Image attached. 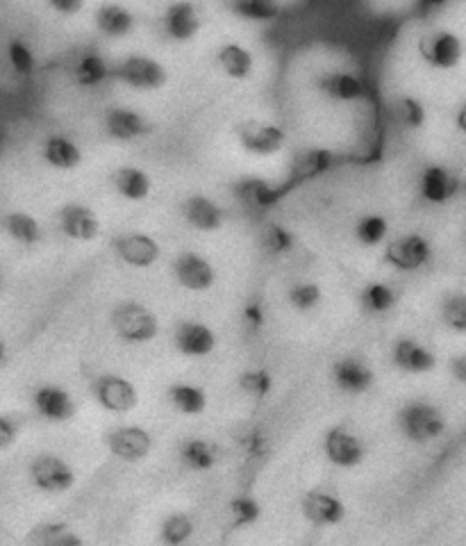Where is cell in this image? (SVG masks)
<instances>
[{
  "mask_svg": "<svg viewBox=\"0 0 466 546\" xmlns=\"http://www.w3.org/2000/svg\"><path fill=\"white\" fill-rule=\"evenodd\" d=\"M457 187H460L457 178L444 167H428L419 180L421 199L430 205L448 203L457 194Z\"/></svg>",
  "mask_w": 466,
  "mask_h": 546,
  "instance_id": "d6986e66",
  "label": "cell"
},
{
  "mask_svg": "<svg viewBox=\"0 0 466 546\" xmlns=\"http://www.w3.org/2000/svg\"><path fill=\"white\" fill-rule=\"evenodd\" d=\"M173 278L182 289L196 291V294H203V291L212 289L216 282V269L205 256L194 253V250H185L180 253L173 260Z\"/></svg>",
  "mask_w": 466,
  "mask_h": 546,
  "instance_id": "9c48e42d",
  "label": "cell"
},
{
  "mask_svg": "<svg viewBox=\"0 0 466 546\" xmlns=\"http://www.w3.org/2000/svg\"><path fill=\"white\" fill-rule=\"evenodd\" d=\"M301 512L308 524L317 528L339 526L346 519V506L339 496L325 490H309L301 501Z\"/></svg>",
  "mask_w": 466,
  "mask_h": 546,
  "instance_id": "8fae6325",
  "label": "cell"
},
{
  "mask_svg": "<svg viewBox=\"0 0 466 546\" xmlns=\"http://www.w3.org/2000/svg\"><path fill=\"white\" fill-rule=\"evenodd\" d=\"M32 487L44 494H64L76 485V469L55 453H39L28 467Z\"/></svg>",
  "mask_w": 466,
  "mask_h": 546,
  "instance_id": "277c9868",
  "label": "cell"
},
{
  "mask_svg": "<svg viewBox=\"0 0 466 546\" xmlns=\"http://www.w3.org/2000/svg\"><path fill=\"white\" fill-rule=\"evenodd\" d=\"M57 224L62 235L73 241H93L100 235V219L89 205L67 203L57 212Z\"/></svg>",
  "mask_w": 466,
  "mask_h": 546,
  "instance_id": "4fadbf2b",
  "label": "cell"
},
{
  "mask_svg": "<svg viewBox=\"0 0 466 546\" xmlns=\"http://www.w3.org/2000/svg\"><path fill=\"white\" fill-rule=\"evenodd\" d=\"M105 446L121 462L137 465L153 451V435L141 426H116L105 435Z\"/></svg>",
  "mask_w": 466,
  "mask_h": 546,
  "instance_id": "5b68a950",
  "label": "cell"
},
{
  "mask_svg": "<svg viewBox=\"0 0 466 546\" xmlns=\"http://www.w3.org/2000/svg\"><path fill=\"white\" fill-rule=\"evenodd\" d=\"M0 287H3V278H0Z\"/></svg>",
  "mask_w": 466,
  "mask_h": 546,
  "instance_id": "c3c4849f",
  "label": "cell"
},
{
  "mask_svg": "<svg viewBox=\"0 0 466 546\" xmlns=\"http://www.w3.org/2000/svg\"><path fill=\"white\" fill-rule=\"evenodd\" d=\"M387 235H390V221L384 219L382 215H375V212L359 216L358 224H355V240L366 249L384 244Z\"/></svg>",
  "mask_w": 466,
  "mask_h": 546,
  "instance_id": "f1b7e54d",
  "label": "cell"
},
{
  "mask_svg": "<svg viewBox=\"0 0 466 546\" xmlns=\"http://www.w3.org/2000/svg\"><path fill=\"white\" fill-rule=\"evenodd\" d=\"M108 130L116 139H133L144 133V118L130 110H114L108 117Z\"/></svg>",
  "mask_w": 466,
  "mask_h": 546,
  "instance_id": "1f68e13d",
  "label": "cell"
},
{
  "mask_svg": "<svg viewBox=\"0 0 466 546\" xmlns=\"http://www.w3.org/2000/svg\"><path fill=\"white\" fill-rule=\"evenodd\" d=\"M391 363L405 373H430L435 371L437 358L428 346L412 338H400L391 344Z\"/></svg>",
  "mask_w": 466,
  "mask_h": 546,
  "instance_id": "2e32d148",
  "label": "cell"
},
{
  "mask_svg": "<svg viewBox=\"0 0 466 546\" xmlns=\"http://www.w3.org/2000/svg\"><path fill=\"white\" fill-rule=\"evenodd\" d=\"M180 462L191 471H210L219 462V446L210 439L191 437L180 444Z\"/></svg>",
  "mask_w": 466,
  "mask_h": 546,
  "instance_id": "d4e9b609",
  "label": "cell"
},
{
  "mask_svg": "<svg viewBox=\"0 0 466 546\" xmlns=\"http://www.w3.org/2000/svg\"><path fill=\"white\" fill-rule=\"evenodd\" d=\"M28 542L39 546H80L83 537L64 521H46V524H36L28 533Z\"/></svg>",
  "mask_w": 466,
  "mask_h": 546,
  "instance_id": "484cf974",
  "label": "cell"
},
{
  "mask_svg": "<svg viewBox=\"0 0 466 546\" xmlns=\"http://www.w3.org/2000/svg\"><path fill=\"white\" fill-rule=\"evenodd\" d=\"M112 328L125 344H149L157 338L159 322L149 306L139 301H124L114 306Z\"/></svg>",
  "mask_w": 466,
  "mask_h": 546,
  "instance_id": "7a4b0ae2",
  "label": "cell"
},
{
  "mask_svg": "<svg viewBox=\"0 0 466 546\" xmlns=\"http://www.w3.org/2000/svg\"><path fill=\"white\" fill-rule=\"evenodd\" d=\"M196 533V524L185 512H171L165 517L162 526H159V542L166 546H182L191 542Z\"/></svg>",
  "mask_w": 466,
  "mask_h": 546,
  "instance_id": "83f0119b",
  "label": "cell"
},
{
  "mask_svg": "<svg viewBox=\"0 0 466 546\" xmlns=\"http://www.w3.org/2000/svg\"><path fill=\"white\" fill-rule=\"evenodd\" d=\"M241 146L253 155H273L282 149L285 133L271 123H246L239 128Z\"/></svg>",
  "mask_w": 466,
  "mask_h": 546,
  "instance_id": "ac0fdd59",
  "label": "cell"
},
{
  "mask_svg": "<svg viewBox=\"0 0 466 546\" xmlns=\"http://www.w3.org/2000/svg\"><path fill=\"white\" fill-rule=\"evenodd\" d=\"M455 123H457V128H460V133L466 134V102L460 108V112H457Z\"/></svg>",
  "mask_w": 466,
  "mask_h": 546,
  "instance_id": "bcb514c9",
  "label": "cell"
},
{
  "mask_svg": "<svg viewBox=\"0 0 466 546\" xmlns=\"http://www.w3.org/2000/svg\"><path fill=\"white\" fill-rule=\"evenodd\" d=\"M219 64L226 71V76L235 77V80H244L251 76L253 71V57L251 53L244 51L241 46H226L219 53Z\"/></svg>",
  "mask_w": 466,
  "mask_h": 546,
  "instance_id": "f546056e",
  "label": "cell"
},
{
  "mask_svg": "<svg viewBox=\"0 0 466 546\" xmlns=\"http://www.w3.org/2000/svg\"><path fill=\"white\" fill-rule=\"evenodd\" d=\"M3 230L12 241L21 246H36L44 237L42 224L30 215V212H23V209H14V212H7L3 216Z\"/></svg>",
  "mask_w": 466,
  "mask_h": 546,
  "instance_id": "7402d4cb",
  "label": "cell"
},
{
  "mask_svg": "<svg viewBox=\"0 0 466 546\" xmlns=\"http://www.w3.org/2000/svg\"><path fill=\"white\" fill-rule=\"evenodd\" d=\"M52 3H55V7L60 12H76L83 0H52Z\"/></svg>",
  "mask_w": 466,
  "mask_h": 546,
  "instance_id": "f6af8a7d",
  "label": "cell"
},
{
  "mask_svg": "<svg viewBox=\"0 0 466 546\" xmlns=\"http://www.w3.org/2000/svg\"><path fill=\"white\" fill-rule=\"evenodd\" d=\"M419 53L430 67L448 71V69H455L462 61L464 44H462V39L455 35V32L437 30L421 39Z\"/></svg>",
  "mask_w": 466,
  "mask_h": 546,
  "instance_id": "30bf717a",
  "label": "cell"
},
{
  "mask_svg": "<svg viewBox=\"0 0 466 546\" xmlns=\"http://www.w3.org/2000/svg\"><path fill=\"white\" fill-rule=\"evenodd\" d=\"M121 80L128 82L130 87L137 89H157L165 85V69L157 61L146 60V57H133L121 67Z\"/></svg>",
  "mask_w": 466,
  "mask_h": 546,
  "instance_id": "ffe728a7",
  "label": "cell"
},
{
  "mask_svg": "<svg viewBox=\"0 0 466 546\" xmlns=\"http://www.w3.org/2000/svg\"><path fill=\"white\" fill-rule=\"evenodd\" d=\"M239 389L255 401H264L273 389V376L267 369H248L237 380Z\"/></svg>",
  "mask_w": 466,
  "mask_h": 546,
  "instance_id": "e575fe53",
  "label": "cell"
},
{
  "mask_svg": "<svg viewBox=\"0 0 466 546\" xmlns=\"http://www.w3.org/2000/svg\"><path fill=\"white\" fill-rule=\"evenodd\" d=\"M112 187L116 189V194L121 199L130 200V203L146 200L153 192L150 175L144 169H137V167H121V169L114 171Z\"/></svg>",
  "mask_w": 466,
  "mask_h": 546,
  "instance_id": "44dd1931",
  "label": "cell"
},
{
  "mask_svg": "<svg viewBox=\"0 0 466 546\" xmlns=\"http://www.w3.org/2000/svg\"><path fill=\"white\" fill-rule=\"evenodd\" d=\"M182 219L196 232H216L226 224V215L210 196L194 194L182 203Z\"/></svg>",
  "mask_w": 466,
  "mask_h": 546,
  "instance_id": "e0dca14e",
  "label": "cell"
},
{
  "mask_svg": "<svg viewBox=\"0 0 466 546\" xmlns=\"http://www.w3.org/2000/svg\"><path fill=\"white\" fill-rule=\"evenodd\" d=\"M92 396L109 414H128L139 405V392L133 380L118 373H100L92 380Z\"/></svg>",
  "mask_w": 466,
  "mask_h": 546,
  "instance_id": "3957f363",
  "label": "cell"
},
{
  "mask_svg": "<svg viewBox=\"0 0 466 546\" xmlns=\"http://www.w3.org/2000/svg\"><path fill=\"white\" fill-rule=\"evenodd\" d=\"M398 428L412 444H430L446 430V417L428 401H410L398 410Z\"/></svg>",
  "mask_w": 466,
  "mask_h": 546,
  "instance_id": "6da1fadb",
  "label": "cell"
},
{
  "mask_svg": "<svg viewBox=\"0 0 466 546\" xmlns=\"http://www.w3.org/2000/svg\"><path fill=\"white\" fill-rule=\"evenodd\" d=\"M239 196L244 203H248L251 208L267 209L280 200V192L269 187L264 180H246V183L239 187Z\"/></svg>",
  "mask_w": 466,
  "mask_h": 546,
  "instance_id": "836d02e7",
  "label": "cell"
},
{
  "mask_svg": "<svg viewBox=\"0 0 466 546\" xmlns=\"http://www.w3.org/2000/svg\"><path fill=\"white\" fill-rule=\"evenodd\" d=\"M441 322L453 332H466V294L464 291H453L441 301Z\"/></svg>",
  "mask_w": 466,
  "mask_h": 546,
  "instance_id": "d6a6232c",
  "label": "cell"
},
{
  "mask_svg": "<svg viewBox=\"0 0 466 546\" xmlns=\"http://www.w3.org/2000/svg\"><path fill=\"white\" fill-rule=\"evenodd\" d=\"M12 64H14L19 71H28V69L32 67L30 53H28L26 48H21V46H14V48H12Z\"/></svg>",
  "mask_w": 466,
  "mask_h": 546,
  "instance_id": "7bdbcfd3",
  "label": "cell"
},
{
  "mask_svg": "<svg viewBox=\"0 0 466 546\" xmlns=\"http://www.w3.org/2000/svg\"><path fill=\"white\" fill-rule=\"evenodd\" d=\"M432 257L430 241L419 232L400 235L391 240L384 249V262L398 271H419L423 269Z\"/></svg>",
  "mask_w": 466,
  "mask_h": 546,
  "instance_id": "ba28073f",
  "label": "cell"
},
{
  "mask_svg": "<svg viewBox=\"0 0 466 546\" xmlns=\"http://www.w3.org/2000/svg\"><path fill=\"white\" fill-rule=\"evenodd\" d=\"M323 453L337 469H355L366 458V446L346 426H333L323 435Z\"/></svg>",
  "mask_w": 466,
  "mask_h": 546,
  "instance_id": "52a82bcc",
  "label": "cell"
},
{
  "mask_svg": "<svg viewBox=\"0 0 466 546\" xmlns=\"http://www.w3.org/2000/svg\"><path fill=\"white\" fill-rule=\"evenodd\" d=\"M323 92L333 98H339V101H353V98L362 94V87H359V82L353 76L341 73V76L325 77L323 80Z\"/></svg>",
  "mask_w": 466,
  "mask_h": 546,
  "instance_id": "74e56055",
  "label": "cell"
},
{
  "mask_svg": "<svg viewBox=\"0 0 466 546\" xmlns=\"http://www.w3.org/2000/svg\"><path fill=\"white\" fill-rule=\"evenodd\" d=\"M293 244H296V240H293L292 232L277 224L269 225V228L264 230V235H261V246H264V250H269L271 256H285V253H289V250L293 249Z\"/></svg>",
  "mask_w": 466,
  "mask_h": 546,
  "instance_id": "8d00e7d4",
  "label": "cell"
},
{
  "mask_svg": "<svg viewBox=\"0 0 466 546\" xmlns=\"http://www.w3.org/2000/svg\"><path fill=\"white\" fill-rule=\"evenodd\" d=\"M103 73H105V69H103V64H100V61L87 60L83 67H80V80H83V82H96V80H100V77H103Z\"/></svg>",
  "mask_w": 466,
  "mask_h": 546,
  "instance_id": "b9f144b4",
  "label": "cell"
},
{
  "mask_svg": "<svg viewBox=\"0 0 466 546\" xmlns=\"http://www.w3.org/2000/svg\"><path fill=\"white\" fill-rule=\"evenodd\" d=\"M173 344L185 358H207L214 353L219 339L207 323L189 319V322H180L175 326Z\"/></svg>",
  "mask_w": 466,
  "mask_h": 546,
  "instance_id": "5bb4252c",
  "label": "cell"
},
{
  "mask_svg": "<svg viewBox=\"0 0 466 546\" xmlns=\"http://www.w3.org/2000/svg\"><path fill=\"white\" fill-rule=\"evenodd\" d=\"M448 369H451L455 380H460L462 385H466V353L464 355H457V358H453L451 364H448Z\"/></svg>",
  "mask_w": 466,
  "mask_h": 546,
  "instance_id": "ee69618b",
  "label": "cell"
},
{
  "mask_svg": "<svg viewBox=\"0 0 466 546\" xmlns=\"http://www.w3.org/2000/svg\"><path fill=\"white\" fill-rule=\"evenodd\" d=\"M16 437H19V428H16L14 421L5 417V414H0V451H7L10 446H14Z\"/></svg>",
  "mask_w": 466,
  "mask_h": 546,
  "instance_id": "ab89813d",
  "label": "cell"
},
{
  "mask_svg": "<svg viewBox=\"0 0 466 546\" xmlns=\"http://www.w3.org/2000/svg\"><path fill=\"white\" fill-rule=\"evenodd\" d=\"M244 322H246V326L253 328V330H260V328L264 326V310H261L260 303L253 301L244 307Z\"/></svg>",
  "mask_w": 466,
  "mask_h": 546,
  "instance_id": "60d3db41",
  "label": "cell"
},
{
  "mask_svg": "<svg viewBox=\"0 0 466 546\" xmlns=\"http://www.w3.org/2000/svg\"><path fill=\"white\" fill-rule=\"evenodd\" d=\"M44 159L51 164L52 169L71 171L80 167L83 162V153L76 143L67 137H51L44 143Z\"/></svg>",
  "mask_w": 466,
  "mask_h": 546,
  "instance_id": "4316f807",
  "label": "cell"
},
{
  "mask_svg": "<svg viewBox=\"0 0 466 546\" xmlns=\"http://www.w3.org/2000/svg\"><path fill=\"white\" fill-rule=\"evenodd\" d=\"M359 307H362L364 314L369 317H382V314H390L391 310L398 303V297H396V289L387 282H366V285L359 289L358 294Z\"/></svg>",
  "mask_w": 466,
  "mask_h": 546,
  "instance_id": "cb8c5ba5",
  "label": "cell"
},
{
  "mask_svg": "<svg viewBox=\"0 0 466 546\" xmlns=\"http://www.w3.org/2000/svg\"><path fill=\"white\" fill-rule=\"evenodd\" d=\"M5 358H7V346H5V342L0 339V364L5 363Z\"/></svg>",
  "mask_w": 466,
  "mask_h": 546,
  "instance_id": "7dc6e473",
  "label": "cell"
},
{
  "mask_svg": "<svg viewBox=\"0 0 466 546\" xmlns=\"http://www.w3.org/2000/svg\"><path fill=\"white\" fill-rule=\"evenodd\" d=\"M228 512H230L232 526L246 528V526H253V524H257V519H260V515H261V506L257 503L255 496L241 494V496H235V499L230 501Z\"/></svg>",
  "mask_w": 466,
  "mask_h": 546,
  "instance_id": "d590c367",
  "label": "cell"
},
{
  "mask_svg": "<svg viewBox=\"0 0 466 546\" xmlns=\"http://www.w3.org/2000/svg\"><path fill=\"white\" fill-rule=\"evenodd\" d=\"M333 383L343 394H366L375 385V373L369 364L359 358H339L330 369Z\"/></svg>",
  "mask_w": 466,
  "mask_h": 546,
  "instance_id": "9a60e30c",
  "label": "cell"
},
{
  "mask_svg": "<svg viewBox=\"0 0 466 546\" xmlns=\"http://www.w3.org/2000/svg\"><path fill=\"white\" fill-rule=\"evenodd\" d=\"M166 401L182 417H198L207 410L205 389L191 383H173L166 389Z\"/></svg>",
  "mask_w": 466,
  "mask_h": 546,
  "instance_id": "603a6c76",
  "label": "cell"
},
{
  "mask_svg": "<svg viewBox=\"0 0 466 546\" xmlns=\"http://www.w3.org/2000/svg\"><path fill=\"white\" fill-rule=\"evenodd\" d=\"M32 405L36 414L48 421V424H67L76 417V401L71 392L60 385H42L32 394Z\"/></svg>",
  "mask_w": 466,
  "mask_h": 546,
  "instance_id": "7c38bea8",
  "label": "cell"
},
{
  "mask_svg": "<svg viewBox=\"0 0 466 546\" xmlns=\"http://www.w3.org/2000/svg\"><path fill=\"white\" fill-rule=\"evenodd\" d=\"M112 249L118 260L133 269H150L157 265L162 256V246L157 244V240L141 230H130V232L116 235L112 240Z\"/></svg>",
  "mask_w": 466,
  "mask_h": 546,
  "instance_id": "8992f818",
  "label": "cell"
},
{
  "mask_svg": "<svg viewBox=\"0 0 466 546\" xmlns=\"http://www.w3.org/2000/svg\"><path fill=\"white\" fill-rule=\"evenodd\" d=\"M398 118L407 128H421L425 121V110L414 98H403L398 105Z\"/></svg>",
  "mask_w": 466,
  "mask_h": 546,
  "instance_id": "f35d334b",
  "label": "cell"
},
{
  "mask_svg": "<svg viewBox=\"0 0 466 546\" xmlns=\"http://www.w3.org/2000/svg\"><path fill=\"white\" fill-rule=\"evenodd\" d=\"M323 301V289L317 282L302 281L296 282L287 289V303L296 312H312L321 306Z\"/></svg>",
  "mask_w": 466,
  "mask_h": 546,
  "instance_id": "4dcf8cb0",
  "label": "cell"
}]
</instances>
